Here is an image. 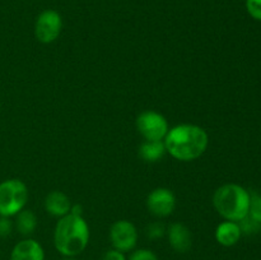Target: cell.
Here are the masks:
<instances>
[{
    "label": "cell",
    "mask_w": 261,
    "mask_h": 260,
    "mask_svg": "<svg viewBox=\"0 0 261 260\" xmlns=\"http://www.w3.org/2000/svg\"><path fill=\"white\" fill-rule=\"evenodd\" d=\"M129 260H160L157 255L149 249H138L130 254Z\"/></svg>",
    "instance_id": "obj_18"
},
{
    "label": "cell",
    "mask_w": 261,
    "mask_h": 260,
    "mask_svg": "<svg viewBox=\"0 0 261 260\" xmlns=\"http://www.w3.org/2000/svg\"><path fill=\"white\" fill-rule=\"evenodd\" d=\"M14 228V223L10 219V217H3L0 216V237L5 239V237L10 236Z\"/></svg>",
    "instance_id": "obj_20"
},
{
    "label": "cell",
    "mask_w": 261,
    "mask_h": 260,
    "mask_svg": "<svg viewBox=\"0 0 261 260\" xmlns=\"http://www.w3.org/2000/svg\"><path fill=\"white\" fill-rule=\"evenodd\" d=\"M102 260H126V257H125L124 252L116 249H110L105 252Z\"/></svg>",
    "instance_id": "obj_21"
},
{
    "label": "cell",
    "mask_w": 261,
    "mask_h": 260,
    "mask_svg": "<svg viewBox=\"0 0 261 260\" xmlns=\"http://www.w3.org/2000/svg\"><path fill=\"white\" fill-rule=\"evenodd\" d=\"M63 30V18L55 9H45L37 15L35 22V37L41 43H53Z\"/></svg>",
    "instance_id": "obj_6"
},
{
    "label": "cell",
    "mask_w": 261,
    "mask_h": 260,
    "mask_svg": "<svg viewBox=\"0 0 261 260\" xmlns=\"http://www.w3.org/2000/svg\"><path fill=\"white\" fill-rule=\"evenodd\" d=\"M147 208L150 214L158 218L171 216L176 208V196L167 188H157L147 196Z\"/></svg>",
    "instance_id": "obj_8"
},
{
    "label": "cell",
    "mask_w": 261,
    "mask_h": 260,
    "mask_svg": "<svg viewBox=\"0 0 261 260\" xmlns=\"http://www.w3.org/2000/svg\"><path fill=\"white\" fill-rule=\"evenodd\" d=\"M166 235H167L171 247L175 251L184 254V252H188L193 246V235L184 223H180V222L171 223L166 229Z\"/></svg>",
    "instance_id": "obj_9"
},
{
    "label": "cell",
    "mask_w": 261,
    "mask_h": 260,
    "mask_svg": "<svg viewBox=\"0 0 261 260\" xmlns=\"http://www.w3.org/2000/svg\"><path fill=\"white\" fill-rule=\"evenodd\" d=\"M246 10L250 17L261 22V0H246Z\"/></svg>",
    "instance_id": "obj_19"
},
{
    "label": "cell",
    "mask_w": 261,
    "mask_h": 260,
    "mask_svg": "<svg viewBox=\"0 0 261 260\" xmlns=\"http://www.w3.org/2000/svg\"><path fill=\"white\" fill-rule=\"evenodd\" d=\"M237 223H239L242 233L245 235H256L261 231L260 222H257L256 219H254L251 216H249V214H247L244 219L237 222Z\"/></svg>",
    "instance_id": "obj_15"
},
{
    "label": "cell",
    "mask_w": 261,
    "mask_h": 260,
    "mask_svg": "<svg viewBox=\"0 0 261 260\" xmlns=\"http://www.w3.org/2000/svg\"><path fill=\"white\" fill-rule=\"evenodd\" d=\"M0 110H2V102H0Z\"/></svg>",
    "instance_id": "obj_24"
},
{
    "label": "cell",
    "mask_w": 261,
    "mask_h": 260,
    "mask_svg": "<svg viewBox=\"0 0 261 260\" xmlns=\"http://www.w3.org/2000/svg\"><path fill=\"white\" fill-rule=\"evenodd\" d=\"M167 153L163 140H144L139 147V157L149 163L158 162Z\"/></svg>",
    "instance_id": "obj_13"
},
{
    "label": "cell",
    "mask_w": 261,
    "mask_h": 260,
    "mask_svg": "<svg viewBox=\"0 0 261 260\" xmlns=\"http://www.w3.org/2000/svg\"><path fill=\"white\" fill-rule=\"evenodd\" d=\"M137 130L145 140H165L170 125L162 114L153 110L143 111L137 117Z\"/></svg>",
    "instance_id": "obj_5"
},
{
    "label": "cell",
    "mask_w": 261,
    "mask_h": 260,
    "mask_svg": "<svg viewBox=\"0 0 261 260\" xmlns=\"http://www.w3.org/2000/svg\"><path fill=\"white\" fill-rule=\"evenodd\" d=\"M71 205L73 204H71L69 196L63 191L54 190L50 194H47V196L45 198L46 212L50 216L58 217V218H61V217L70 213Z\"/></svg>",
    "instance_id": "obj_11"
},
{
    "label": "cell",
    "mask_w": 261,
    "mask_h": 260,
    "mask_svg": "<svg viewBox=\"0 0 261 260\" xmlns=\"http://www.w3.org/2000/svg\"><path fill=\"white\" fill-rule=\"evenodd\" d=\"M61 260H78L76 259V257H70V256H64V259H61Z\"/></svg>",
    "instance_id": "obj_23"
},
{
    "label": "cell",
    "mask_w": 261,
    "mask_h": 260,
    "mask_svg": "<svg viewBox=\"0 0 261 260\" xmlns=\"http://www.w3.org/2000/svg\"><path fill=\"white\" fill-rule=\"evenodd\" d=\"M251 194L237 184H226L214 191L213 205L226 221L240 222L249 214Z\"/></svg>",
    "instance_id": "obj_3"
},
{
    "label": "cell",
    "mask_w": 261,
    "mask_h": 260,
    "mask_svg": "<svg viewBox=\"0 0 261 260\" xmlns=\"http://www.w3.org/2000/svg\"><path fill=\"white\" fill-rule=\"evenodd\" d=\"M242 236L241 228L237 222L224 221L219 223L216 228V240L219 245L224 247L234 246Z\"/></svg>",
    "instance_id": "obj_12"
},
{
    "label": "cell",
    "mask_w": 261,
    "mask_h": 260,
    "mask_svg": "<svg viewBox=\"0 0 261 260\" xmlns=\"http://www.w3.org/2000/svg\"><path fill=\"white\" fill-rule=\"evenodd\" d=\"M110 241L112 247L121 252L132 251L138 244V229L134 223L126 219H120L112 223L110 228Z\"/></svg>",
    "instance_id": "obj_7"
},
{
    "label": "cell",
    "mask_w": 261,
    "mask_h": 260,
    "mask_svg": "<svg viewBox=\"0 0 261 260\" xmlns=\"http://www.w3.org/2000/svg\"><path fill=\"white\" fill-rule=\"evenodd\" d=\"M249 216L261 223V195H251Z\"/></svg>",
    "instance_id": "obj_17"
},
{
    "label": "cell",
    "mask_w": 261,
    "mask_h": 260,
    "mask_svg": "<svg viewBox=\"0 0 261 260\" xmlns=\"http://www.w3.org/2000/svg\"><path fill=\"white\" fill-rule=\"evenodd\" d=\"M166 227L165 224H162L161 222H154V223H150L147 227V236L150 240H157L161 239L166 235Z\"/></svg>",
    "instance_id": "obj_16"
},
{
    "label": "cell",
    "mask_w": 261,
    "mask_h": 260,
    "mask_svg": "<svg viewBox=\"0 0 261 260\" xmlns=\"http://www.w3.org/2000/svg\"><path fill=\"white\" fill-rule=\"evenodd\" d=\"M9 260H45V251L40 242L28 237L14 245Z\"/></svg>",
    "instance_id": "obj_10"
},
{
    "label": "cell",
    "mask_w": 261,
    "mask_h": 260,
    "mask_svg": "<svg viewBox=\"0 0 261 260\" xmlns=\"http://www.w3.org/2000/svg\"><path fill=\"white\" fill-rule=\"evenodd\" d=\"M30 194L19 178H8L0 183V216L14 217L25 208Z\"/></svg>",
    "instance_id": "obj_4"
},
{
    "label": "cell",
    "mask_w": 261,
    "mask_h": 260,
    "mask_svg": "<svg viewBox=\"0 0 261 260\" xmlns=\"http://www.w3.org/2000/svg\"><path fill=\"white\" fill-rule=\"evenodd\" d=\"M163 142L171 157L182 162H190L205 153L209 137L208 133L199 125L180 124L168 130Z\"/></svg>",
    "instance_id": "obj_1"
},
{
    "label": "cell",
    "mask_w": 261,
    "mask_h": 260,
    "mask_svg": "<svg viewBox=\"0 0 261 260\" xmlns=\"http://www.w3.org/2000/svg\"><path fill=\"white\" fill-rule=\"evenodd\" d=\"M70 214H74V216L83 217V206L79 205V204H74V205H71Z\"/></svg>",
    "instance_id": "obj_22"
},
{
    "label": "cell",
    "mask_w": 261,
    "mask_h": 260,
    "mask_svg": "<svg viewBox=\"0 0 261 260\" xmlns=\"http://www.w3.org/2000/svg\"><path fill=\"white\" fill-rule=\"evenodd\" d=\"M15 228L22 236H30L37 228V217L31 209H22L15 216Z\"/></svg>",
    "instance_id": "obj_14"
},
{
    "label": "cell",
    "mask_w": 261,
    "mask_h": 260,
    "mask_svg": "<svg viewBox=\"0 0 261 260\" xmlns=\"http://www.w3.org/2000/svg\"><path fill=\"white\" fill-rule=\"evenodd\" d=\"M89 227L81 216L66 214L59 218L54 229V245L63 256L75 257L87 249Z\"/></svg>",
    "instance_id": "obj_2"
}]
</instances>
